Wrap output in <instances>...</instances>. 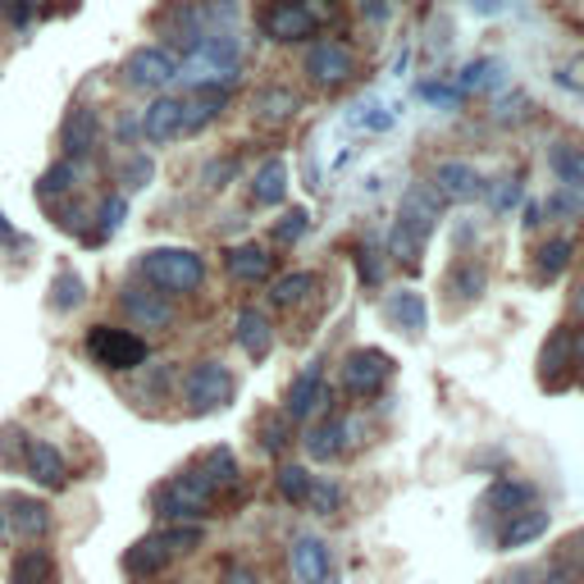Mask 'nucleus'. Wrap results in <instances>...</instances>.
I'll return each mask as SVG.
<instances>
[{
	"label": "nucleus",
	"instance_id": "f257e3e1",
	"mask_svg": "<svg viewBox=\"0 0 584 584\" xmlns=\"http://www.w3.org/2000/svg\"><path fill=\"white\" fill-rule=\"evenodd\" d=\"M238 64H242V37L234 28H215L206 37H196L179 56V79H192L196 87H206V83L234 87Z\"/></svg>",
	"mask_w": 584,
	"mask_h": 584
},
{
	"label": "nucleus",
	"instance_id": "f03ea898",
	"mask_svg": "<svg viewBox=\"0 0 584 584\" xmlns=\"http://www.w3.org/2000/svg\"><path fill=\"white\" fill-rule=\"evenodd\" d=\"M138 270L146 284L160 293H192V288H201V278H206V261L188 247H151V251H142Z\"/></svg>",
	"mask_w": 584,
	"mask_h": 584
},
{
	"label": "nucleus",
	"instance_id": "7ed1b4c3",
	"mask_svg": "<svg viewBox=\"0 0 584 584\" xmlns=\"http://www.w3.org/2000/svg\"><path fill=\"white\" fill-rule=\"evenodd\" d=\"M87 357L100 366V370H138L151 347L142 334H133V329H119V324H96L87 329Z\"/></svg>",
	"mask_w": 584,
	"mask_h": 584
},
{
	"label": "nucleus",
	"instance_id": "20e7f679",
	"mask_svg": "<svg viewBox=\"0 0 584 584\" xmlns=\"http://www.w3.org/2000/svg\"><path fill=\"white\" fill-rule=\"evenodd\" d=\"M215 498H219V493L206 485V475H201V470H188V475H174L169 485L156 493V506H160L165 521H192V516L206 512Z\"/></svg>",
	"mask_w": 584,
	"mask_h": 584
},
{
	"label": "nucleus",
	"instance_id": "39448f33",
	"mask_svg": "<svg viewBox=\"0 0 584 584\" xmlns=\"http://www.w3.org/2000/svg\"><path fill=\"white\" fill-rule=\"evenodd\" d=\"M183 397L192 402V412L211 416V412H219V406L234 402V374H228V366H219V361H201L183 379Z\"/></svg>",
	"mask_w": 584,
	"mask_h": 584
},
{
	"label": "nucleus",
	"instance_id": "423d86ee",
	"mask_svg": "<svg viewBox=\"0 0 584 584\" xmlns=\"http://www.w3.org/2000/svg\"><path fill=\"white\" fill-rule=\"evenodd\" d=\"M123 79H129V87L156 92V87L179 79V56H174L169 46H138L133 56L123 60Z\"/></svg>",
	"mask_w": 584,
	"mask_h": 584
},
{
	"label": "nucleus",
	"instance_id": "0eeeda50",
	"mask_svg": "<svg viewBox=\"0 0 584 584\" xmlns=\"http://www.w3.org/2000/svg\"><path fill=\"white\" fill-rule=\"evenodd\" d=\"M393 374V357L379 347H357L351 357L343 361V389L351 397H374L384 389V379Z\"/></svg>",
	"mask_w": 584,
	"mask_h": 584
},
{
	"label": "nucleus",
	"instance_id": "6e6552de",
	"mask_svg": "<svg viewBox=\"0 0 584 584\" xmlns=\"http://www.w3.org/2000/svg\"><path fill=\"white\" fill-rule=\"evenodd\" d=\"M315 14L307 5H297V0H270L261 10V33L270 41H311L315 37Z\"/></svg>",
	"mask_w": 584,
	"mask_h": 584
},
{
	"label": "nucleus",
	"instance_id": "1a4fd4ad",
	"mask_svg": "<svg viewBox=\"0 0 584 584\" xmlns=\"http://www.w3.org/2000/svg\"><path fill=\"white\" fill-rule=\"evenodd\" d=\"M329 406H334V393L324 389V374H320V366L311 361V366L288 384V393H284V416H288V420H311V416H324Z\"/></svg>",
	"mask_w": 584,
	"mask_h": 584
},
{
	"label": "nucleus",
	"instance_id": "9d476101",
	"mask_svg": "<svg viewBox=\"0 0 584 584\" xmlns=\"http://www.w3.org/2000/svg\"><path fill=\"white\" fill-rule=\"evenodd\" d=\"M439 215H443V192L439 188H429V183L406 188L402 206H397V224H406L416 238H429V228L439 224Z\"/></svg>",
	"mask_w": 584,
	"mask_h": 584
},
{
	"label": "nucleus",
	"instance_id": "9b49d317",
	"mask_svg": "<svg viewBox=\"0 0 584 584\" xmlns=\"http://www.w3.org/2000/svg\"><path fill=\"white\" fill-rule=\"evenodd\" d=\"M307 73L320 87H338V83H347L351 73H357V60H351V50L338 46V41H315L307 50Z\"/></svg>",
	"mask_w": 584,
	"mask_h": 584
},
{
	"label": "nucleus",
	"instance_id": "f8f14e48",
	"mask_svg": "<svg viewBox=\"0 0 584 584\" xmlns=\"http://www.w3.org/2000/svg\"><path fill=\"white\" fill-rule=\"evenodd\" d=\"M183 115H188V100L183 96H156L142 115V138L146 142H174L183 138Z\"/></svg>",
	"mask_w": 584,
	"mask_h": 584
},
{
	"label": "nucleus",
	"instance_id": "ddd939ff",
	"mask_svg": "<svg viewBox=\"0 0 584 584\" xmlns=\"http://www.w3.org/2000/svg\"><path fill=\"white\" fill-rule=\"evenodd\" d=\"M119 307L129 311V320L138 329H165V324H174V307L165 301L160 288H123L119 293Z\"/></svg>",
	"mask_w": 584,
	"mask_h": 584
},
{
	"label": "nucleus",
	"instance_id": "4468645a",
	"mask_svg": "<svg viewBox=\"0 0 584 584\" xmlns=\"http://www.w3.org/2000/svg\"><path fill=\"white\" fill-rule=\"evenodd\" d=\"M571 357H575V338L567 334V329H557L539 351V379H544L548 393H562L571 384Z\"/></svg>",
	"mask_w": 584,
	"mask_h": 584
},
{
	"label": "nucleus",
	"instance_id": "2eb2a0df",
	"mask_svg": "<svg viewBox=\"0 0 584 584\" xmlns=\"http://www.w3.org/2000/svg\"><path fill=\"white\" fill-rule=\"evenodd\" d=\"M23 470H28L41 489H64L69 485V466H64V456L56 452V443L28 439V448H23Z\"/></svg>",
	"mask_w": 584,
	"mask_h": 584
},
{
	"label": "nucleus",
	"instance_id": "dca6fc26",
	"mask_svg": "<svg viewBox=\"0 0 584 584\" xmlns=\"http://www.w3.org/2000/svg\"><path fill=\"white\" fill-rule=\"evenodd\" d=\"M434 188L443 192V201H475L485 192V179H479L466 160H443L434 169Z\"/></svg>",
	"mask_w": 584,
	"mask_h": 584
},
{
	"label": "nucleus",
	"instance_id": "f3484780",
	"mask_svg": "<svg viewBox=\"0 0 584 584\" xmlns=\"http://www.w3.org/2000/svg\"><path fill=\"white\" fill-rule=\"evenodd\" d=\"M293 575L297 584H324L329 580V548L315 535H301L293 544Z\"/></svg>",
	"mask_w": 584,
	"mask_h": 584
},
{
	"label": "nucleus",
	"instance_id": "a211bd4d",
	"mask_svg": "<svg viewBox=\"0 0 584 584\" xmlns=\"http://www.w3.org/2000/svg\"><path fill=\"white\" fill-rule=\"evenodd\" d=\"M234 334H238V347L247 351L251 361H265L270 357V347H274V324L265 320V311H242L238 324H234Z\"/></svg>",
	"mask_w": 584,
	"mask_h": 584
},
{
	"label": "nucleus",
	"instance_id": "6ab92c4d",
	"mask_svg": "<svg viewBox=\"0 0 584 584\" xmlns=\"http://www.w3.org/2000/svg\"><path fill=\"white\" fill-rule=\"evenodd\" d=\"M5 516H10L19 539H46L50 535V512H46V502H37V498H19L14 493L5 502Z\"/></svg>",
	"mask_w": 584,
	"mask_h": 584
},
{
	"label": "nucleus",
	"instance_id": "aec40b11",
	"mask_svg": "<svg viewBox=\"0 0 584 584\" xmlns=\"http://www.w3.org/2000/svg\"><path fill=\"white\" fill-rule=\"evenodd\" d=\"M92 142H96V110L73 106V110L64 115V123H60V146H64V156H69V160L87 156Z\"/></svg>",
	"mask_w": 584,
	"mask_h": 584
},
{
	"label": "nucleus",
	"instance_id": "412c9836",
	"mask_svg": "<svg viewBox=\"0 0 584 584\" xmlns=\"http://www.w3.org/2000/svg\"><path fill=\"white\" fill-rule=\"evenodd\" d=\"M548 535V512H539V506H521V512H512V525L498 535V548L506 552H516L525 544H535Z\"/></svg>",
	"mask_w": 584,
	"mask_h": 584
},
{
	"label": "nucleus",
	"instance_id": "4be33fe9",
	"mask_svg": "<svg viewBox=\"0 0 584 584\" xmlns=\"http://www.w3.org/2000/svg\"><path fill=\"white\" fill-rule=\"evenodd\" d=\"M169 544H165V535H146V539H138L129 552H123V571L129 575H138V580H146V575H156V571H165V562H169Z\"/></svg>",
	"mask_w": 584,
	"mask_h": 584
},
{
	"label": "nucleus",
	"instance_id": "5701e85b",
	"mask_svg": "<svg viewBox=\"0 0 584 584\" xmlns=\"http://www.w3.org/2000/svg\"><path fill=\"white\" fill-rule=\"evenodd\" d=\"M224 265L234 278H242V284H261V278H270V251L257 247V242H242V247H228L224 251Z\"/></svg>",
	"mask_w": 584,
	"mask_h": 584
},
{
	"label": "nucleus",
	"instance_id": "b1692460",
	"mask_svg": "<svg viewBox=\"0 0 584 584\" xmlns=\"http://www.w3.org/2000/svg\"><path fill=\"white\" fill-rule=\"evenodd\" d=\"M384 315L402 329V334H420L429 311H425V297H420L416 288H397V293L384 297Z\"/></svg>",
	"mask_w": 584,
	"mask_h": 584
},
{
	"label": "nucleus",
	"instance_id": "393cba45",
	"mask_svg": "<svg viewBox=\"0 0 584 584\" xmlns=\"http://www.w3.org/2000/svg\"><path fill=\"white\" fill-rule=\"evenodd\" d=\"M307 452H311V462H334V456L347 448V420H338V416H329V420H320L307 439Z\"/></svg>",
	"mask_w": 584,
	"mask_h": 584
},
{
	"label": "nucleus",
	"instance_id": "a878e982",
	"mask_svg": "<svg viewBox=\"0 0 584 584\" xmlns=\"http://www.w3.org/2000/svg\"><path fill=\"white\" fill-rule=\"evenodd\" d=\"M10 584H56V557L46 548L19 552L14 567H10Z\"/></svg>",
	"mask_w": 584,
	"mask_h": 584
},
{
	"label": "nucleus",
	"instance_id": "bb28decb",
	"mask_svg": "<svg viewBox=\"0 0 584 584\" xmlns=\"http://www.w3.org/2000/svg\"><path fill=\"white\" fill-rule=\"evenodd\" d=\"M201 475H206V485L215 493H228V489H238V456L234 448H211L206 456H201Z\"/></svg>",
	"mask_w": 584,
	"mask_h": 584
},
{
	"label": "nucleus",
	"instance_id": "cd10ccee",
	"mask_svg": "<svg viewBox=\"0 0 584 584\" xmlns=\"http://www.w3.org/2000/svg\"><path fill=\"white\" fill-rule=\"evenodd\" d=\"M548 165H552L557 179H562V188L584 192V146H575V142H552Z\"/></svg>",
	"mask_w": 584,
	"mask_h": 584
},
{
	"label": "nucleus",
	"instance_id": "c85d7f7f",
	"mask_svg": "<svg viewBox=\"0 0 584 584\" xmlns=\"http://www.w3.org/2000/svg\"><path fill=\"white\" fill-rule=\"evenodd\" d=\"M288 192V165L284 160H265L257 169V183H251V196L261 201V206H278Z\"/></svg>",
	"mask_w": 584,
	"mask_h": 584
},
{
	"label": "nucleus",
	"instance_id": "c756f323",
	"mask_svg": "<svg viewBox=\"0 0 584 584\" xmlns=\"http://www.w3.org/2000/svg\"><path fill=\"white\" fill-rule=\"evenodd\" d=\"M571 257H575V242H571V238H548V242L535 251V274L544 278V284H552L557 274H567Z\"/></svg>",
	"mask_w": 584,
	"mask_h": 584
},
{
	"label": "nucleus",
	"instance_id": "7c9ffc66",
	"mask_svg": "<svg viewBox=\"0 0 584 584\" xmlns=\"http://www.w3.org/2000/svg\"><path fill=\"white\" fill-rule=\"evenodd\" d=\"M529 502H535V485H529V479H498V485L489 489V506L502 516L521 512V506H529Z\"/></svg>",
	"mask_w": 584,
	"mask_h": 584
},
{
	"label": "nucleus",
	"instance_id": "2f4dec72",
	"mask_svg": "<svg viewBox=\"0 0 584 584\" xmlns=\"http://www.w3.org/2000/svg\"><path fill=\"white\" fill-rule=\"evenodd\" d=\"M420 242H425V238H416L406 224H393V228H389V257H393L402 270H420Z\"/></svg>",
	"mask_w": 584,
	"mask_h": 584
},
{
	"label": "nucleus",
	"instance_id": "473e14b6",
	"mask_svg": "<svg viewBox=\"0 0 584 584\" xmlns=\"http://www.w3.org/2000/svg\"><path fill=\"white\" fill-rule=\"evenodd\" d=\"M87 297V284L73 270H60L56 284H50V301H56V311H79Z\"/></svg>",
	"mask_w": 584,
	"mask_h": 584
},
{
	"label": "nucleus",
	"instance_id": "72a5a7b5",
	"mask_svg": "<svg viewBox=\"0 0 584 584\" xmlns=\"http://www.w3.org/2000/svg\"><path fill=\"white\" fill-rule=\"evenodd\" d=\"M307 293H315V274L297 270V274H284V278H278L270 297H274V307H297V301L307 297Z\"/></svg>",
	"mask_w": 584,
	"mask_h": 584
},
{
	"label": "nucleus",
	"instance_id": "f704fd0d",
	"mask_svg": "<svg viewBox=\"0 0 584 584\" xmlns=\"http://www.w3.org/2000/svg\"><path fill=\"white\" fill-rule=\"evenodd\" d=\"M301 502H307L315 516H334L343 493H338V485H329V479H311V489H307V498H301Z\"/></svg>",
	"mask_w": 584,
	"mask_h": 584
},
{
	"label": "nucleus",
	"instance_id": "c9c22d12",
	"mask_svg": "<svg viewBox=\"0 0 584 584\" xmlns=\"http://www.w3.org/2000/svg\"><path fill=\"white\" fill-rule=\"evenodd\" d=\"M73 179H79V169H73V160L50 165V169L41 174V183H37V196H41V201H46L50 192H56V196H64V192L73 188Z\"/></svg>",
	"mask_w": 584,
	"mask_h": 584
},
{
	"label": "nucleus",
	"instance_id": "e433bc0d",
	"mask_svg": "<svg viewBox=\"0 0 584 584\" xmlns=\"http://www.w3.org/2000/svg\"><path fill=\"white\" fill-rule=\"evenodd\" d=\"M274 485H278V493H284L288 502H301V498H307V489H311V470L307 466H284L274 475Z\"/></svg>",
	"mask_w": 584,
	"mask_h": 584
},
{
	"label": "nucleus",
	"instance_id": "4c0bfd02",
	"mask_svg": "<svg viewBox=\"0 0 584 584\" xmlns=\"http://www.w3.org/2000/svg\"><path fill=\"white\" fill-rule=\"evenodd\" d=\"M479 293H485V265H462V270H452V297L475 301Z\"/></svg>",
	"mask_w": 584,
	"mask_h": 584
},
{
	"label": "nucleus",
	"instance_id": "58836bf2",
	"mask_svg": "<svg viewBox=\"0 0 584 584\" xmlns=\"http://www.w3.org/2000/svg\"><path fill=\"white\" fill-rule=\"evenodd\" d=\"M257 110H261V119H288L293 110H297V96L293 92H261V100H257Z\"/></svg>",
	"mask_w": 584,
	"mask_h": 584
},
{
	"label": "nucleus",
	"instance_id": "ea45409f",
	"mask_svg": "<svg viewBox=\"0 0 584 584\" xmlns=\"http://www.w3.org/2000/svg\"><path fill=\"white\" fill-rule=\"evenodd\" d=\"M160 535H165L169 552H192V548H201V539H206V529L201 525H169V529H160Z\"/></svg>",
	"mask_w": 584,
	"mask_h": 584
},
{
	"label": "nucleus",
	"instance_id": "a19ab883",
	"mask_svg": "<svg viewBox=\"0 0 584 584\" xmlns=\"http://www.w3.org/2000/svg\"><path fill=\"white\" fill-rule=\"evenodd\" d=\"M123 219H129V196H106L100 201V234L96 238H110Z\"/></svg>",
	"mask_w": 584,
	"mask_h": 584
},
{
	"label": "nucleus",
	"instance_id": "79ce46f5",
	"mask_svg": "<svg viewBox=\"0 0 584 584\" xmlns=\"http://www.w3.org/2000/svg\"><path fill=\"white\" fill-rule=\"evenodd\" d=\"M307 224H311V219H307V211H288L284 219L274 224V242H278V247H293L301 234H307Z\"/></svg>",
	"mask_w": 584,
	"mask_h": 584
},
{
	"label": "nucleus",
	"instance_id": "37998d69",
	"mask_svg": "<svg viewBox=\"0 0 584 584\" xmlns=\"http://www.w3.org/2000/svg\"><path fill=\"white\" fill-rule=\"evenodd\" d=\"M151 179H156V165H151V156H129V165H123V188L138 192Z\"/></svg>",
	"mask_w": 584,
	"mask_h": 584
},
{
	"label": "nucleus",
	"instance_id": "c03bdc74",
	"mask_svg": "<svg viewBox=\"0 0 584 584\" xmlns=\"http://www.w3.org/2000/svg\"><path fill=\"white\" fill-rule=\"evenodd\" d=\"M489 73H498V64H489V60L466 64V69H462V79H456V96H462V92H475V87H485V83H493Z\"/></svg>",
	"mask_w": 584,
	"mask_h": 584
},
{
	"label": "nucleus",
	"instance_id": "a18cd8bd",
	"mask_svg": "<svg viewBox=\"0 0 584 584\" xmlns=\"http://www.w3.org/2000/svg\"><path fill=\"white\" fill-rule=\"evenodd\" d=\"M37 14V0H0V19L10 23V28H28Z\"/></svg>",
	"mask_w": 584,
	"mask_h": 584
},
{
	"label": "nucleus",
	"instance_id": "49530a36",
	"mask_svg": "<svg viewBox=\"0 0 584 584\" xmlns=\"http://www.w3.org/2000/svg\"><path fill=\"white\" fill-rule=\"evenodd\" d=\"M261 448L265 452H284L288 448V425L284 420H265L261 425Z\"/></svg>",
	"mask_w": 584,
	"mask_h": 584
},
{
	"label": "nucleus",
	"instance_id": "de8ad7c7",
	"mask_svg": "<svg viewBox=\"0 0 584 584\" xmlns=\"http://www.w3.org/2000/svg\"><path fill=\"white\" fill-rule=\"evenodd\" d=\"M357 270H361V284H379V278H384V274H379V261H374V247H357Z\"/></svg>",
	"mask_w": 584,
	"mask_h": 584
},
{
	"label": "nucleus",
	"instance_id": "09e8293b",
	"mask_svg": "<svg viewBox=\"0 0 584 584\" xmlns=\"http://www.w3.org/2000/svg\"><path fill=\"white\" fill-rule=\"evenodd\" d=\"M56 219L69 234H83V206H56Z\"/></svg>",
	"mask_w": 584,
	"mask_h": 584
},
{
	"label": "nucleus",
	"instance_id": "8fccbe9b",
	"mask_svg": "<svg viewBox=\"0 0 584 584\" xmlns=\"http://www.w3.org/2000/svg\"><path fill=\"white\" fill-rule=\"evenodd\" d=\"M361 14H366L370 23H384V19H389V0H361Z\"/></svg>",
	"mask_w": 584,
	"mask_h": 584
},
{
	"label": "nucleus",
	"instance_id": "3c124183",
	"mask_svg": "<svg viewBox=\"0 0 584 584\" xmlns=\"http://www.w3.org/2000/svg\"><path fill=\"white\" fill-rule=\"evenodd\" d=\"M516 196H521V188H516V183H502V188H498V196H493V211H506Z\"/></svg>",
	"mask_w": 584,
	"mask_h": 584
},
{
	"label": "nucleus",
	"instance_id": "603ef678",
	"mask_svg": "<svg viewBox=\"0 0 584 584\" xmlns=\"http://www.w3.org/2000/svg\"><path fill=\"white\" fill-rule=\"evenodd\" d=\"M224 584H261V580L251 575V571H242V567H228L224 571Z\"/></svg>",
	"mask_w": 584,
	"mask_h": 584
},
{
	"label": "nucleus",
	"instance_id": "864d4df0",
	"mask_svg": "<svg viewBox=\"0 0 584 584\" xmlns=\"http://www.w3.org/2000/svg\"><path fill=\"white\" fill-rule=\"evenodd\" d=\"M475 10H479V14H502L506 0H475Z\"/></svg>",
	"mask_w": 584,
	"mask_h": 584
},
{
	"label": "nucleus",
	"instance_id": "5fc2aeb1",
	"mask_svg": "<svg viewBox=\"0 0 584 584\" xmlns=\"http://www.w3.org/2000/svg\"><path fill=\"white\" fill-rule=\"evenodd\" d=\"M133 133H138V123H133V119H119V138H123V142H129Z\"/></svg>",
	"mask_w": 584,
	"mask_h": 584
},
{
	"label": "nucleus",
	"instance_id": "6e6d98bb",
	"mask_svg": "<svg viewBox=\"0 0 584 584\" xmlns=\"http://www.w3.org/2000/svg\"><path fill=\"white\" fill-rule=\"evenodd\" d=\"M535 224H539V206L529 201V206H525V228H535Z\"/></svg>",
	"mask_w": 584,
	"mask_h": 584
},
{
	"label": "nucleus",
	"instance_id": "4d7b16f0",
	"mask_svg": "<svg viewBox=\"0 0 584 584\" xmlns=\"http://www.w3.org/2000/svg\"><path fill=\"white\" fill-rule=\"evenodd\" d=\"M575 366H580V374H584V334L575 338Z\"/></svg>",
	"mask_w": 584,
	"mask_h": 584
},
{
	"label": "nucleus",
	"instance_id": "13d9d810",
	"mask_svg": "<svg viewBox=\"0 0 584 584\" xmlns=\"http://www.w3.org/2000/svg\"><path fill=\"white\" fill-rule=\"evenodd\" d=\"M567 552H571V557H584V535H575V539H571V548H567Z\"/></svg>",
	"mask_w": 584,
	"mask_h": 584
},
{
	"label": "nucleus",
	"instance_id": "bf43d9fd",
	"mask_svg": "<svg viewBox=\"0 0 584 584\" xmlns=\"http://www.w3.org/2000/svg\"><path fill=\"white\" fill-rule=\"evenodd\" d=\"M0 238H14V234H10V224H5V215H0Z\"/></svg>",
	"mask_w": 584,
	"mask_h": 584
},
{
	"label": "nucleus",
	"instance_id": "052dcab7",
	"mask_svg": "<svg viewBox=\"0 0 584 584\" xmlns=\"http://www.w3.org/2000/svg\"><path fill=\"white\" fill-rule=\"evenodd\" d=\"M539 584H571V580H562V575H548V580H539Z\"/></svg>",
	"mask_w": 584,
	"mask_h": 584
},
{
	"label": "nucleus",
	"instance_id": "680f3d73",
	"mask_svg": "<svg viewBox=\"0 0 584 584\" xmlns=\"http://www.w3.org/2000/svg\"><path fill=\"white\" fill-rule=\"evenodd\" d=\"M5 525H10V516H5V506H0V535H5Z\"/></svg>",
	"mask_w": 584,
	"mask_h": 584
},
{
	"label": "nucleus",
	"instance_id": "e2e57ef3",
	"mask_svg": "<svg viewBox=\"0 0 584 584\" xmlns=\"http://www.w3.org/2000/svg\"><path fill=\"white\" fill-rule=\"evenodd\" d=\"M575 307H580V311H584V288H580V297H575Z\"/></svg>",
	"mask_w": 584,
	"mask_h": 584
}]
</instances>
